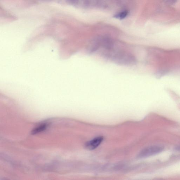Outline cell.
<instances>
[{
	"label": "cell",
	"instance_id": "8",
	"mask_svg": "<svg viewBox=\"0 0 180 180\" xmlns=\"http://www.w3.org/2000/svg\"><path fill=\"white\" fill-rule=\"evenodd\" d=\"M177 0H166V3L168 5H173L176 2Z\"/></svg>",
	"mask_w": 180,
	"mask_h": 180
},
{
	"label": "cell",
	"instance_id": "2",
	"mask_svg": "<svg viewBox=\"0 0 180 180\" xmlns=\"http://www.w3.org/2000/svg\"><path fill=\"white\" fill-rule=\"evenodd\" d=\"M164 150L161 146H154L146 147L140 152L138 157L143 158L150 157L160 153Z\"/></svg>",
	"mask_w": 180,
	"mask_h": 180
},
{
	"label": "cell",
	"instance_id": "9",
	"mask_svg": "<svg viewBox=\"0 0 180 180\" xmlns=\"http://www.w3.org/2000/svg\"><path fill=\"white\" fill-rule=\"evenodd\" d=\"M67 1H68L69 2H70V3H74L76 2L77 0H67Z\"/></svg>",
	"mask_w": 180,
	"mask_h": 180
},
{
	"label": "cell",
	"instance_id": "6",
	"mask_svg": "<svg viewBox=\"0 0 180 180\" xmlns=\"http://www.w3.org/2000/svg\"><path fill=\"white\" fill-rule=\"evenodd\" d=\"M47 127V124H41L40 126L37 127L36 128L33 130L31 132L32 134H35L43 131Z\"/></svg>",
	"mask_w": 180,
	"mask_h": 180
},
{
	"label": "cell",
	"instance_id": "7",
	"mask_svg": "<svg viewBox=\"0 0 180 180\" xmlns=\"http://www.w3.org/2000/svg\"><path fill=\"white\" fill-rule=\"evenodd\" d=\"M128 14V11L127 10H124L116 15L115 17L120 19H122L125 18Z\"/></svg>",
	"mask_w": 180,
	"mask_h": 180
},
{
	"label": "cell",
	"instance_id": "4",
	"mask_svg": "<svg viewBox=\"0 0 180 180\" xmlns=\"http://www.w3.org/2000/svg\"><path fill=\"white\" fill-rule=\"evenodd\" d=\"M103 139L104 138L102 136H98L95 138L87 142L85 147L87 149L89 150L96 149L102 143Z\"/></svg>",
	"mask_w": 180,
	"mask_h": 180
},
{
	"label": "cell",
	"instance_id": "1",
	"mask_svg": "<svg viewBox=\"0 0 180 180\" xmlns=\"http://www.w3.org/2000/svg\"><path fill=\"white\" fill-rule=\"evenodd\" d=\"M103 55L114 63L124 66H133L137 62L136 57L125 51L114 50L113 48L109 51L104 50Z\"/></svg>",
	"mask_w": 180,
	"mask_h": 180
},
{
	"label": "cell",
	"instance_id": "3",
	"mask_svg": "<svg viewBox=\"0 0 180 180\" xmlns=\"http://www.w3.org/2000/svg\"><path fill=\"white\" fill-rule=\"evenodd\" d=\"M101 47L104 50L109 51L114 48V44L113 41L110 37L104 36H100Z\"/></svg>",
	"mask_w": 180,
	"mask_h": 180
},
{
	"label": "cell",
	"instance_id": "5",
	"mask_svg": "<svg viewBox=\"0 0 180 180\" xmlns=\"http://www.w3.org/2000/svg\"><path fill=\"white\" fill-rule=\"evenodd\" d=\"M101 48L100 36L96 37L93 40L88 47L87 51L89 53H94Z\"/></svg>",
	"mask_w": 180,
	"mask_h": 180
}]
</instances>
